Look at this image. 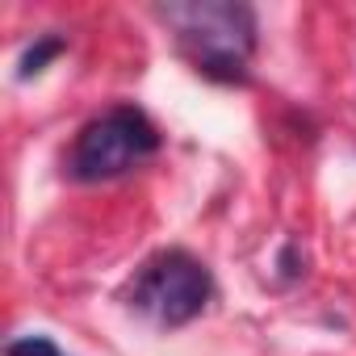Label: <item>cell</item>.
Returning <instances> with one entry per match:
<instances>
[{
  "mask_svg": "<svg viewBox=\"0 0 356 356\" xmlns=\"http://www.w3.org/2000/svg\"><path fill=\"white\" fill-rule=\"evenodd\" d=\"M63 51H67V38H59V34H42V38H34V42L22 51V59H17V80L42 76V72H47V63H51V59H59Z\"/></svg>",
  "mask_w": 356,
  "mask_h": 356,
  "instance_id": "277c9868",
  "label": "cell"
},
{
  "mask_svg": "<svg viewBox=\"0 0 356 356\" xmlns=\"http://www.w3.org/2000/svg\"><path fill=\"white\" fill-rule=\"evenodd\" d=\"M155 17L172 30L176 51L189 67L214 84H248L252 55L260 47V22L252 5L239 0H185L159 5Z\"/></svg>",
  "mask_w": 356,
  "mask_h": 356,
  "instance_id": "6da1fadb",
  "label": "cell"
},
{
  "mask_svg": "<svg viewBox=\"0 0 356 356\" xmlns=\"http://www.w3.org/2000/svg\"><path fill=\"white\" fill-rule=\"evenodd\" d=\"M5 356H67L51 335H17L5 343Z\"/></svg>",
  "mask_w": 356,
  "mask_h": 356,
  "instance_id": "5b68a950",
  "label": "cell"
},
{
  "mask_svg": "<svg viewBox=\"0 0 356 356\" xmlns=\"http://www.w3.org/2000/svg\"><path fill=\"white\" fill-rule=\"evenodd\" d=\"M159 126L138 105H113L80 126L63 155V176L76 185H101L134 172L159 151Z\"/></svg>",
  "mask_w": 356,
  "mask_h": 356,
  "instance_id": "3957f363",
  "label": "cell"
},
{
  "mask_svg": "<svg viewBox=\"0 0 356 356\" xmlns=\"http://www.w3.org/2000/svg\"><path fill=\"white\" fill-rule=\"evenodd\" d=\"M214 298V273L185 248H163L138 264L122 302L159 331L189 327Z\"/></svg>",
  "mask_w": 356,
  "mask_h": 356,
  "instance_id": "7a4b0ae2",
  "label": "cell"
},
{
  "mask_svg": "<svg viewBox=\"0 0 356 356\" xmlns=\"http://www.w3.org/2000/svg\"><path fill=\"white\" fill-rule=\"evenodd\" d=\"M302 273H306V256H302V243H285L281 252H277V277L285 281V285H293V281H302Z\"/></svg>",
  "mask_w": 356,
  "mask_h": 356,
  "instance_id": "8992f818",
  "label": "cell"
}]
</instances>
